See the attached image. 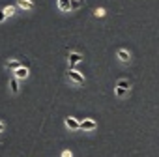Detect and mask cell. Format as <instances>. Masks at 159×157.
I'll use <instances>...</instances> for the list:
<instances>
[{
    "label": "cell",
    "mask_w": 159,
    "mask_h": 157,
    "mask_svg": "<svg viewBox=\"0 0 159 157\" xmlns=\"http://www.w3.org/2000/svg\"><path fill=\"white\" fill-rule=\"evenodd\" d=\"M67 77L71 78L73 83H77V84H84V77L79 73V71H73V69H67Z\"/></svg>",
    "instance_id": "1"
},
{
    "label": "cell",
    "mask_w": 159,
    "mask_h": 157,
    "mask_svg": "<svg viewBox=\"0 0 159 157\" xmlns=\"http://www.w3.org/2000/svg\"><path fill=\"white\" fill-rule=\"evenodd\" d=\"M71 4H73V0H58V2H56V6H58L60 11H69Z\"/></svg>",
    "instance_id": "2"
},
{
    "label": "cell",
    "mask_w": 159,
    "mask_h": 157,
    "mask_svg": "<svg viewBox=\"0 0 159 157\" xmlns=\"http://www.w3.org/2000/svg\"><path fill=\"white\" fill-rule=\"evenodd\" d=\"M98 127V123L94 122V120H84V122H81V129L83 131H92V129H96Z\"/></svg>",
    "instance_id": "3"
},
{
    "label": "cell",
    "mask_w": 159,
    "mask_h": 157,
    "mask_svg": "<svg viewBox=\"0 0 159 157\" xmlns=\"http://www.w3.org/2000/svg\"><path fill=\"white\" fill-rule=\"evenodd\" d=\"M79 62H83V56L79 54V52H69V69H71L75 64H79Z\"/></svg>",
    "instance_id": "4"
},
{
    "label": "cell",
    "mask_w": 159,
    "mask_h": 157,
    "mask_svg": "<svg viewBox=\"0 0 159 157\" xmlns=\"http://www.w3.org/2000/svg\"><path fill=\"white\" fill-rule=\"evenodd\" d=\"M17 6L23 10H34V2L32 0H17Z\"/></svg>",
    "instance_id": "5"
},
{
    "label": "cell",
    "mask_w": 159,
    "mask_h": 157,
    "mask_svg": "<svg viewBox=\"0 0 159 157\" xmlns=\"http://www.w3.org/2000/svg\"><path fill=\"white\" fill-rule=\"evenodd\" d=\"M13 77H17V78H26V77H28V67L25 65V67H19V69H15Z\"/></svg>",
    "instance_id": "6"
},
{
    "label": "cell",
    "mask_w": 159,
    "mask_h": 157,
    "mask_svg": "<svg viewBox=\"0 0 159 157\" xmlns=\"http://www.w3.org/2000/svg\"><path fill=\"white\" fill-rule=\"evenodd\" d=\"M66 125L69 129H81V123H79L75 118H66Z\"/></svg>",
    "instance_id": "7"
},
{
    "label": "cell",
    "mask_w": 159,
    "mask_h": 157,
    "mask_svg": "<svg viewBox=\"0 0 159 157\" xmlns=\"http://www.w3.org/2000/svg\"><path fill=\"white\" fill-rule=\"evenodd\" d=\"M118 58H120V60H122L124 64H127V62L131 60V54H129L127 51H124V49H120V51H118Z\"/></svg>",
    "instance_id": "8"
},
{
    "label": "cell",
    "mask_w": 159,
    "mask_h": 157,
    "mask_svg": "<svg viewBox=\"0 0 159 157\" xmlns=\"http://www.w3.org/2000/svg\"><path fill=\"white\" fill-rule=\"evenodd\" d=\"M10 88H11V94H17V92H19V83H17V77H11V78H10Z\"/></svg>",
    "instance_id": "9"
},
{
    "label": "cell",
    "mask_w": 159,
    "mask_h": 157,
    "mask_svg": "<svg viewBox=\"0 0 159 157\" xmlns=\"http://www.w3.org/2000/svg\"><path fill=\"white\" fill-rule=\"evenodd\" d=\"M6 65H8V67H11V69H19V67H25V64H23L21 60H10Z\"/></svg>",
    "instance_id": "10"
},
{
    "label": "cell",
    "mask_w": 159,
    "mask_h": 157,
    "mask_svg": "<svg viewBox=\"0 0 159 157\" xmlns=\"http://www.w3.org/2000/svg\"><path fill=\"white\" fill-rule=\"evenodd\" d=\"M127 92H129V90H125V88H120V86H116V96H118V97H124V96H125Z\"/></svg>",
    "instance_id": "11"
},
{
    "label": "cell",
    "mask_w": 159,
    "mask_h": 157,
    "mask_svg": "<svg viewBox=\"0 0 159 157\" xmlns=\"http://www.w3.org/2000/svg\"><path fill=\"white\" fill-rule=\"evenodd\" d=\"M118 86H120V88H125V90H129V81L122 78V81H118Z\"/></svg>",
    "instance_id": "12"
},
{
    "label": "cell",
    "mask_w": 159,
    "mask_h": 157,
    "mask_svg": "<svg viewBox=\"0 0 159 157\" xmlns=\"http://www.w3.org/2000/svg\"><path fill=\"white\" fill-rule=\"evenodd\" d=\"M4 11H6V15H13L15 13V6H6Z\"/></svg>",
    "instance_id": "13"
},
{
    "label": "cell",
    "mask_w": 159,
    "mask_h": 157,
    "mask_svg": "<svg viewBox=\"0 0 159 157\" xmlns=\"http://www.w3.org/2000/svg\"><path fill=\"white\" fill-rule=\"evenodd\" d=\"M103 15H105V10L103 8H98L96 10V17H103Z\"/></svg>",
    "instance_id": "14"
},
{
    "label": "cell",
    "mask_w": 159,
    "mask_h": 157,
    "mask_svg": "<svg viewBox=\"0 0 159 157\" xmlns=\"http://www.w3.org/2000/svg\"><path fill=\"white\" fill-rule=\"evenodd\" d=\"M6 17H8V15H6V11H4V8H2V10H0V23H2Z\"/></svg>",
    "instance_id": "15"
},
{
    "label": "cell",
    "mask_w": 159,
    "mask_h": 157,
    "mask_svg": "<svg viewBox=\"0 0 159 157\" xmlns=\"http://www.w3.org/2000/svg\"><path fill=\"white\" fill-rule=\"evenodd\" d=\"M81 6V2H77V0H73V4H71V10H75V8H79Z\"/></svg>",
    "instance_id": "16"
},
{
    "label": "cell",
    "mask_w": 159,
    "mask_h": 157,
    "mask_svg": "<svg viewBox=\"0 0 159 157\" xmlns=\"http://www.w3.org/2000/svg\"><path fill=\"white\" fill-rule=\"evenodd\" d=\"M62 157H73V153H71V151H67V150H66V151H64V153H62Z\"/></svg>",
    "instance_id": "17"
},
{
    "label": "cell",
    "mask_w": 159,
    "mask_h": 157,
    "mask_svg": "<svg viewBox=\"0 0 159 157\" xmlns=\"http://www.w3.org/2000/svg\"><path fill=\"white\" fill-rule=\"evenodd\" d=\"M4 127H6V125H4V122H0V133L4 131Z\"/></svg>",
    "instance_id": "18"
},
{
    "label": "cell",
    "mask_w": 159,
    "mask_h": 157,
    "mask_svg": "<svg viewBox=\"0 0 159 157\" xmlns=\"http://www.w3.org/2000/svg\"><path fill=\"white\" fill-rule=\"evenodd\" d=\"M77 2H81V0H77Z\"/></svg>",
    "instance_id": "19"
}]
</instances>
